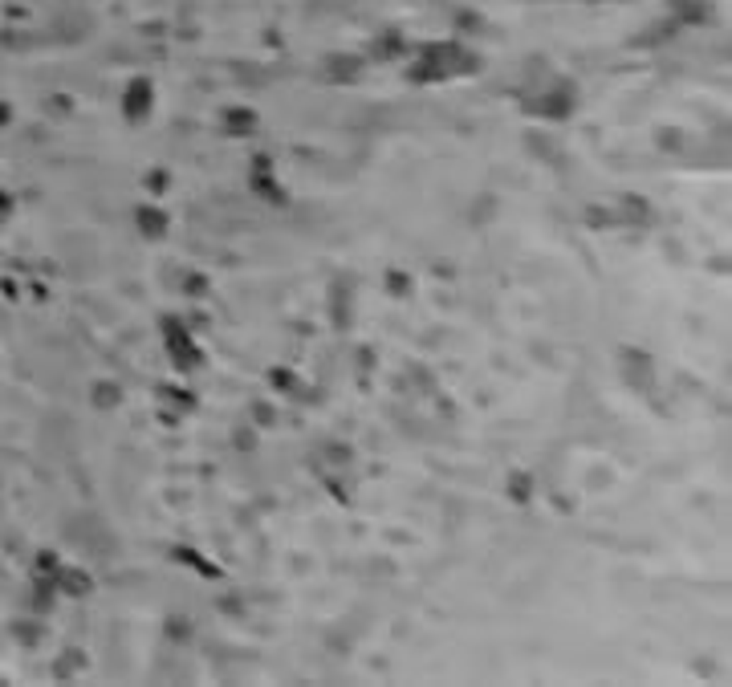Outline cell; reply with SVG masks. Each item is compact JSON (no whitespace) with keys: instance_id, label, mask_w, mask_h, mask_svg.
I'll return each instance as SVG.
<instances>
[{"instance_id":"obj_1","label":"cell","mask_w":732,"mask_h":687,"mask_svg":"<svg viewBox=\"0 0 732 687\" xmlns=\"http://www.w3.org/2000/svg\"><path fill=\"white\" fill-rule=\"evenodd\" d=\"M163 329H167V354L175 358V366H199V350L192 346V338L183 334V326L179 322H163Z\"/></svg>"},{"instance_id":"obj_2","label":"cell","mask_w":732,"mask_h":687,"mask_svg":"<svg viewBox=\"0 0 732 687\" xmlns=\"http://www.w3.org/2000/svg\"><path fill=\"white\" fill-rule=\"evenodd\" d=\"M139 228H143L146 236H163V228H167V216H163L159 208H139Z\"/></svg>"},{"instance_id":"obj_3","label":"cell","mask_w":732,"mask_h":687,"mask_svg":"<svg viewBox=\"0 0 732 687\" xmlns=\"http://www.w3.org/2000/svg\"><path fill=\"white\" fill-rule=\"evenodd\" d=\"M529 492H533V480L525 472H517L513 476V500H529Z\"/></svg>"},{"instance_id":"obj_4","label":"cell","mask_w":732,"mask_h":687,"mask_svg":"<svg viewBox=\"0 0 732 687\" xmlns=\"http://www.w3.org/2000/svg\"><path fill=\"white\" fill-rule=\"evenodd\" d=\"M98 403H106V407L118 403V387H98Z\"/></svg>"}]
</instances>
